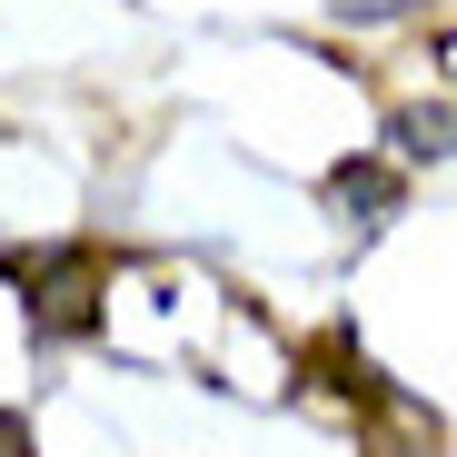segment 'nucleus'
I'll return each mask as SVG.
<instances>
[{"label": "nucleus", "mask_w": 457, "mask_h": 457, "mask_svg": "<svg viewBox=\"0 0 457 457\" xmlns=\"http://www.w3.org/2000/svg\"><path fill=\"white\" fill-rule=\"evenodd\" d=\"M11 278H21V298H30V328H40V338H70V328L90 319L100 259H90V249H40V259H21Z\"/></svg>", "instance_id": "f257e3e1"}]
</instances>
